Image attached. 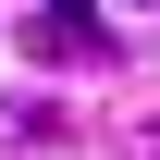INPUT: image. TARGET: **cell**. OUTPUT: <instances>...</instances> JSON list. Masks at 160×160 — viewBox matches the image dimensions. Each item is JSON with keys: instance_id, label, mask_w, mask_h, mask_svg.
Returning a JSON list of instances; mask_svg holds the SVG:
<instances>
[{"instance_id": "6da1fadb", "label": "cell", "mask_w": 160, "mask_h": 160, "mask_svg": "<svg viewBox=\"0 0 160 160\" xmlns=\"http://www.w3.org/2000/svg\"><path fill=\"white\" fill-rule=\"evenodd\" d=\"M25 49H37V62H49V74H62V62H99L111 37H86V25H49V12H37V37H25Z\"/></svg>"}, {"instance_id": "7a4b0ae2", "label": "cell", "mask_w": 160, "mask_h": 160, "mask_svg": "<svg viewBox=\"0 0 160 160\" xmlns=\"http://www.w3.org/2000/svg\"><path fill=\"white\" fill-rule=\"evenodd\" d=\"M49 25H86V37H99V0H37Z\"/></svg>"}]
</instances>
